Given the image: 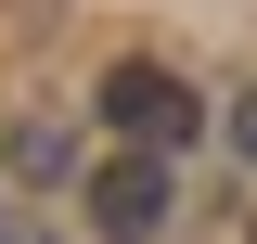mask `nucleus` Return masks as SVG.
I'll return each mask as SVG.
<instances>
[{"instance_id": "f03ea898", "label": "nucleus", "mask_w": 257, "mask_h": 244, "mask_svg": "<svg viewBox=\"0 0 257 244\" xmlns=\"http://www.w3.org/2000/svg\"><path fill=\"white\" fill-rule=\"evenodd\" d=\"M77 206H90V231H103V244H142V231L167 218V154H128V142H116L90 180H77Z\"/></svg>"}, {"instance_id": "7ed1b4c3", "label": "nucleus", "mask_w": 257, "mask_h": 244, "mask_svg": "<svg viewBox=\"0 0 257 244\" xmlns=\"http://www.w3.org/2000/svg\"><path fill=\"white\" fill-rule=\"evenodd\" d=\"M231 142H244V154H257V90H244V116H231Z\"/></svg>"}, {"instance_id": "20e7f679", "label": "nucleus", "mask_w": 257, "mask_h": 244, "mask_svg": "<svg viewBox=\"0 0 257 244\" xmlns=\"http://www.w3.org/2000/svg\"><path fill=\"white\" fill-rule=\"evenodd\" d=\"M13 244H26V231H13Z\"/></svg>"}, {"instance_id": "f257e3e1", "label": "nucleus", "mask_w": 257, "mask_h": 244, "mask_svg": "<svg viewBox=\"0 0 257 244\" xmlns=\"http://www.w3.org/2000/svg\"><path fill=\"white\" fill-rule=\"evenodd\" d=\"M103 129H116L128 154H180L193 142V116H206V103H193V77L180 64H155V52H128V64H103Z\"/></svg>"}]
</instances>
